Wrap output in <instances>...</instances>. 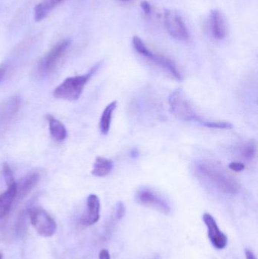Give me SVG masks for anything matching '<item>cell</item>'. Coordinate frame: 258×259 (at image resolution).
<instances>
[{
    "label": "cell",
    "instance_id": "obj_1",
    "mask_svg": "<svg viewBox=\"0 0 258 259\" xmlns=\"http://www.w3.org/2000/svg\"><path fill=\"white\" fill-rule=\"evenodd\" d=\"M195 168L198 175L207 180L221 193L236 195L240 191L238 181L217 164L208 161H199Z\"/></svg>",
    "mask_w": 258,
    "mask_h": 259
},
{
    "label": "cell",
    "instance_id": "obj_2",
    "mask_svg": "<svg viewBox=\"0 0 258 259\" xmlns=\"http://www.w3.org/2000/svg\"><path fill=\"white\" fill-rule=\"evenodd\" d=\"M100 62L95 64L86 74L65 79L53 91V97L58 100L75 101L78 100L85 86L99 68Z\"/></svg>",
    "mask_w": 258,
    "mask_h": 259
},
{
    "label": "cell",
    "instance_id": "obj_3",
    "mask_svg": "<svg viewBox=\"0 0 258 259\" xmlns=\"http://www.w3.org/2000/svg\"><path fill=\"white\" fill-rule=\"evenodd\" d=\"M170 111L171 113L183 121H195L198 122L200 117L196 111L186 98L184 92L181 89L174 91L169 97Z\"/></svg>",
    "mask_w": 258,
    "mask_h": 259
},
{
    "label": "cell",
    "instance_id": "obj_4",
    "mask_svg": "<svg viewBox=\"0 0 258 259\" xmlns=\"http://www.w3.org/2000/svg\"><path fill=\"white\" fill-rule=\"evenodd\" d=\"M133 45L135 50L139 54L143 56L144 57L148 59V60L154 62L156 65H159L161 68L169 73L173 77L177 80H182V74L179 71L178 68L176 66L175 64L168 58L165 57L160 55L154 54L151 50L147 48L143 41L138 36H134L133 37Z\"/></svg>",
    "mask_w": 258,
    "mask_h": 259
},
{
    "label": "cell",
    "instance_id": "obj_5",
    "mask_svg": "<svg viewBox=\"0 0 258 259\" xmlns=\"http://www.w3.org/2000/svg\"><path fill=\"white\" fill-rule=\"evenodd\" d=\"M30 224L41 237H53L57 230V225L53 217L41 207H34L29 211Z\"/></svg>",
    "mask_w": 258,
    "mask_h": 259
},
{
    "label": "cell",
    "instance_id": "obj_6",
    "mask_svg": "<svg viewBox=\"0 0 258 259\" xmlns=\"http://www.w3.org/2000/svg\"><path fill=\"white\" fill-rule=\"evenodd\" d=\"M71 45L69 39H64L56 44L44 55L38 62L37 70L41 75H47L54 71L60 59L65 56Z\"/></svg>",
    "mask_w": 258,
    "mask_h": 259
},
{
    "label": "cell",
    "instance_id": "obj_7",
    "mask_svg": "<svg viewBox=\"0 0 258 259\" xmlns=\"http://www.w3.org/2000/svg\"><path fill=\"white\" fill-rule=\"evenodd\" d=\"M136 201L143 206L149 207L157 210L162 214H169L171 208L169 203L159 193L146 187L139 189L136 192Z\"/></svg>",
    "mask_w": 258,
    "mask_h": 259
},
{
    "label": "cell",
    "instance_id": "obj_8",
    "mask_svg": "<svg viewBox=\"0 0 258 259\" xmlns=\"http://www.w3.org/2000/svg\"><path fill=\"white\" fill-rule=\"evenodd\" d=\"M165 24L168 33L177 40L186 41L189 39V31L183 18L175 11H165Z\"/></svg>",
    "mask_w": 258,
    "mask_h": 259
},
{
    "label": "cell",
    "instance_id": "obj_9",
    "mask_svg": "<svg viewBox=\"0 0 258 259\" xmlns=\"http://www.w3.org/2000/svg\"><path fill=\"white\" fill-rule=\"evenodd\" d=\"M202 219L208 228L209 240L214 247L218 249H224L228 243V238L220 229L215 218L209 213H204Z\"/></svg>",
    "mask_w": 258,
    "mask_h": 259
},
{
    "label": "cell",
    "instance_id": "obj_10",
    "mask_svg": "<svg viewBox=\"0 0 258 259\" xmlns=\"http://www.w3.org/2000/svg\"><path fill=\"white\" fill-rule=\"evenodd\" d=\"M101 204L98 196L90 194L86 201V211L82 216L80 223L84 227H89L97 223L100 219Z\"/></svg>",
    "mask_w": 258,
    "mask_h": 259
},
{
    "label": "cell",
    "instance_id": "obj_11",
    "mask_svg": "<svg viewBox=\"0 0 258 259\" xmlns=\"http://www.w3.org/2000/svg\"><path fill=\"white\" fill-rule=\"evenodd\" d=\"M210 27L212 36L216 39H224L227 34V26L225 18L219 10H213L211 12Z\"/></svg>",
    "mask_w": 258,
    "mask_h": 259
},
{
    "label": "cell",
    "instance_id": "obj_12",
    "mask_svg": "<svg viewBox=\"0 0 258 259\" xmlns=\"http://www.w3.org/2000/svg\"><path fill=\"white\" fill-rule=\"evenodd\" d=\"M17 196L16 182L8 186L7 190L0 194V219L6 217L10 212Z\"/></svg>",
    "mask_w": 258,
    "mask_h": 259
},
{
    "label": "cell",
    "instance_id": "obj_13",
    "mask_svg": "<svg viewBox=\"0 0 258 259\" xmlns=\"http://www.w3.org/2000/svg\"><path fill=\"white\" fill-rule=\"evenodd\" d=\"M39 179L40 177L39 174L32 173L23 178L19 183H16L17 193H18L17 199L25 196L38 184Z\"/></svg>",
    "mask_w": 258,
    "mask_h": 259
},
{
    "label": "cell",
    "instance_id": "obj_14",
    "mask_svg": "<svg viewBox=\"0 0 258 259\" xmlns=\"http://www.w3.org/2000/svg\"><path fill=\"white\" fill-rule=\"evenodd\" d=\"M45 119L48 123L51 137L56 141L62 142L65 140L68 137V131L65 125L51 115H47Z\"/></svg>",
    "mask_w": 258,
    "mask_h": 259
},
{
    "label": "cell",
    "instance_id": "obj_15",
    "mask_svg": "<svg viewBox=\"0 0 258 259\" xmlns=\"http://www.w3.org/2000/svg\"><path fill=\"white\" fill-rule=\"evenodd\" d=\"M65 0H42L34 9V19L36 22L43 20L51 10Z\"/></svg>",
    "mask_w": 258,
    "mask_h": 259
},
{
    "label": "cell",
    "instance_id": "obj_16",
    "mask_svg": "<svg viewBox=\"0 0 258 259\" xmlns=\"http://www.w3.org/2000/svg\"><path fill=\"white\" fill-rule=\"evenodd\" d=\"M118 103L117 101L109 103L106 109L103 111L99 122V129L103 135H107L110 131L111 124H112V115L116 109Z\"/></svg>",
    "mask_w": 258,
    "mask_h": 259
},
{
    "label": "cell",
    "instance_id": "obj_17",
    "mask_svg": "<svg viewBox=\"0 0 258 259\" xmlns=\"http://www.w3.org/2000/svg\"><path fill=\"white\" fill-rule=\"evenodd\" d=\"M114 167V164L110 159L104 157H97L93 164L92 174L95 177H106L109 175Z\"/></svg>",
    "mask_w": 258,
    "mask_h": 259
},
{
    "label": "cell",
    "instance_id": "obj_18",
    "mask_svg": "<svg viewBox=\"0 0 258 259\" xmlns=\"http://www.w3.org/2000/svg\"><path fill=\"white\" fill-rule=\"evenodd\" d=\"M20 106V99L18 97L9 99L6 103L0 107V118L1 120L11 119L18 112Z\"/></svg>",
    "mask_w": 258,
    "mask_h": 259
},
{
    "label": "cell",
    "instance_id": "obj_19",
    "mask_svg": "<svg viewBox=\"0 0 258 259\" xmlns=\"http://www.w3.org/2000/svg\"><path fill=\"white\" fill-rule=\"evenodd\" d=\"M256 146L255 142L248 141L241 147L240 154L242 158L245 161H250L254 159L256 155Z\"/></svg>",
    "mask_w": 258,
    "mask_h": 259
},
{
    "label": "cell",
    "instance_id": "obj_20",
    "mask_svg": "<svg viewBox=\"0 0 258 259\" xmlns=\"http://www.w3.org/2000/svg\"><path fill=\"white\" fill-rule=\"evenodd\" d=\"M198 122L208 128L229 130L233 127L232 124L227 121H206L201 118L198 120Z\"/></svg>",
    "mask_w": 258,
    "mask_h": 259
},
{
    "label": "cell",
    "instance_id": "obj_21",
    "mask_svg": "<svg viewBox=\"0 0 258 259\" xmlns=\"http://www.w3.org/2000/svg\"><path fill=\"white\" fill-rule=\"evenodd\" d=\"M3 171L6 185H11V184L15 183L13 172H12V168H11L10 166L9 165L8 163L5 162L4 164H3Z\"/></svg>",
    "mask_w": 258,
    "mask_h": 259
},
{
    "label": "cell",
    "instance_id": "obj_22",
    "mask_svg": "<svg viewBox=\"0 0 258 259\" xmlns=\"http://www.w3.org/2000/svg\"><path fill=\"white\" fill-rule=\"evenodd\" d=\"M126 208L122 202H118L115 208V217L117 219H121L125 215Z\"/></svg>",
    "mask_w": 258,
    "mask_h": 259
},
{
    "label": "cell",
    "instance_id": "obj_23",
    "mask_svg": "<svg viewBox=\"0 0 258 259\" xmlns=\"http://www.w3.org/2000/svg\"><path fill=\"white\" fill-rule=\"evenodd\" d=\"M229 167L230 170L235 172H241L245 169V164L242 162H237V161H233L229 164Z\"/></svg>",
    "mask_w": 258,
    "mask_h": 259
},
{
    "label": "cell",
    "instance_id": "obj_24",
    "mask_svg": "<svg viewBox=\"0 0 258 259\" xmlns=\"http://www.w3.org/2000/svg\"><path fill=\"white\" fill-rule=\"evenodd\" d=\"M140 6L142 10L145 12V14L150 15V14L151 13V5L149 4V3L144 0V1L141 2Z\"/></svg>",
    "mask_w": 258,
    "mask_h": 259
},
{
    "label": "cell",
    "instance_id": "obj_25",
    "mask_svg": "<svg viewBox=\"0 0 258 259\" xmlns=\"http://www.w3.org/2000/svg\"><path fill=\"white\" fill-rule=\"evenodd\" d=\"M7 65L6 63H2L0 65V83L4 80L6 77V72H7Z\"/></svg>",
    "mask_w": 258,
    "mask_h": 259
},
{
    "label": "cell",
    "instance_id": "obj_26",
    "mask_svg": "<svg viewBox=\"0 0 258 259\" xmlns=\"http://www.w3.org/2000/svg\"><path fill=\"white\" fill-rule=\"evenodd\" d=\"M98 259H111L110 254L107 249H102L99 252L98 255Z\"/></svg>",
    "mask_w": 258,
    "mask_h": 259
},
{
    "label": "cell",
    "instance_id": "obj_27",
    "mask_svg": "<svg viewBox=\"0 0 258 259\" xmlns=\"http://www.w3.org/2000/svg\"><path fill=\"white\" fill-rule=\"evenodd\" d=\"M245 254L246 259H257L254 254L251 251L248 250V249L245 250Z\"/></svg>",
    "mask_w": 258,
    "mask_h": 259
},
{
    "label": "cell",
    "instance_id": "obj_28",
    "mask_svg": "<svg viewBox=\"0 0 258 259\" xmlns=\"http://www.w3.org/2000/svg\"><path fill=\"white\" fill-rule=\"evenodd\" d=\"M0 259H3V254L0 252Z\"/></svg>",
    "mask_w": 258,
    "mask_h": 259
},
{
    "label": "cell",
    "instance_id": "obj_29",
    "mask_svg": "<svg viewBox=\"0 0 258 259\" xmlns=\"http://www.w3.org/2000/svg\"><path fill=\"white\" fill-rule=\"evenodd\" d=\"M121 1L126 2V1H129V0H121Z\"/></svg>",
    "mask_w": 258,
    "mask_h": 259
}]
</instances>
